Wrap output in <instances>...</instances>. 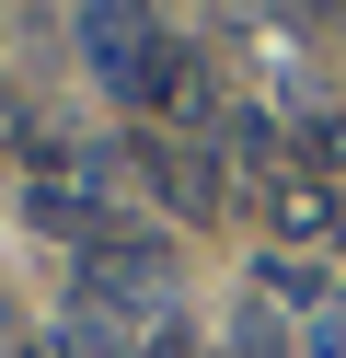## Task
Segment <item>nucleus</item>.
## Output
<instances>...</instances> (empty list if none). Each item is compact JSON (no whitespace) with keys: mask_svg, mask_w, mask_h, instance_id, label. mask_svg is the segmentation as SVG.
I'll return each instance as SVG.
<instances>
[{"mask_svg":"<svg viewBox=\"0 0 346 358\" xmlns=\"http://www.w3.org/2000/svg\"><path fill=\"white\" fill-rule=\"evenodd\" d=\"M254 289H266V301H289V312H312V324H323V289H335V278H323V266H300V255H266V266H254Z\"/></svg>","mask_w":346,"mask_h":358,"instance_id":"nucleus-4","label":"nucleus"},{"mask_svg":"<svg viewBox=\"0 0 346 358\" xmlns=\"http://www.w3.org/2000/svg\"><path fill=\"white\" fill-rule=\"evenodd\" d=\"M173 243L161 231H104V243H81V312L92 324H173Z\"/></svg>","mask_w":346,"mask_h":358,"instance_id":"nucleus-1","label":"nucleus"},{"mask_svg":"<svg viewBox=\"0 0 346 358\" xmlns=\"http://www.w3.org/2000/svg\"><path fill=\"white\" fill-rule=\"evenodd\" d=\"M23 220H35V231H69V243H104V196H92L81 173H35V185H23Z\"/></svg>","mask_w":346,"mask_h":358,"instance_id":"nucleus-3","label":"nucleus"},{"mask_svg":"<svg viewBox=\"0 0 346 358\" xmlns=\"http://www.w3.org/2000/svg\"><path fill=\"white\" fill-rule=\"evenodd\" d=\"M127 173H150L161 208H185V220H208V208H219V185H231L208 150H173V139H138V150H127Z\"/></svg>","mask_w":346,"mask_h":358,"instance_id":"nucleus-2","label":"nucleus"}]
</instances>
